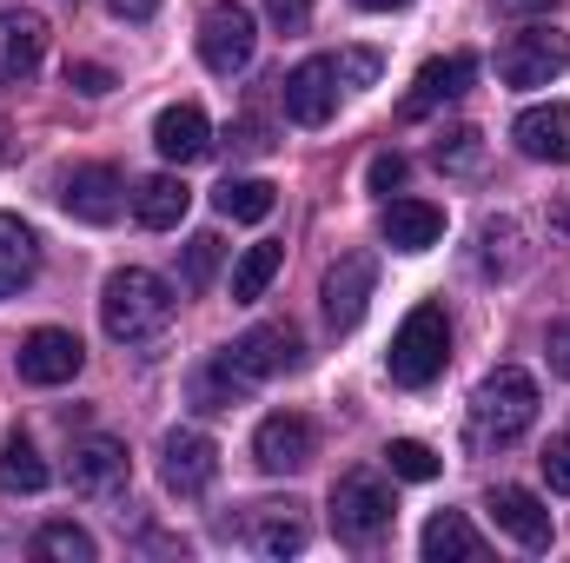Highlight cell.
Listing matches in <instances>:
<instances>
[{"label": "cell", "mask_w": 570, "mask_h": 563, "mask_svg": "<svg viewBox=\"0 0 570 563\" xmlns=\"http://www.w3.org/2000/svg\"><path fill=\"white\" fill-rule=\"evenodd\" d=\"M385 365H392V385H405V392H425V385L444 378V365H451V318H444V305H412L405 312Z\"/></svg>", "instance_id": "3"}, {"label": "cell", "mask_w": 570, "mask_h": 563, "mask_svg": "<svg viewBox=\"0 0 570 563\" xmlns=\"http://www.w3.org/2000/svg\"><path fill=\"white\" fill-rule=\"evenodd\" d=\"M67 7H73V0H67Z\"/></svg>", "instance_id": "45"}, {"label": "cell", "mask_w": 570, "mask_h": 563, "mask_svg": "<svg viewBox=\"0 0 570 563\" xmlns=\"http://www.w3.org/2000/svg\"><path fill=\"white\" fill-rule=\"evenodd\" d=\"M338 113V67L332 60H298L285 73V120L292 127H325Z\"/></svg>", "instance_id": "15"}, {"label": "cell", "mask_w": 570, "mask_h": 563, "mask_svg": "<svg viewBox=\"0 0 570 563\" xmlns=\"http://www.w3.org/2000/svg\"><path fill=\"white\" fill-rule=\"evenodd\" d=\"M392 517H399V504H392V477L385 471H345L332 484V531H338V544L372 551L392 531Z\"/></svg>", "instance_id": "4"}, {"label": "cell", "mask_w": 570, "mask_h": 563, "mask_svg": "<svg viewBox=\"0 0 570 563\" xmlns=\"http://www.w3.org/2000/svg\"><path fill=\"white\" fill-rule=\"evenodd\" d=\"M538 424V378L524 365H498L471 392V444H518Z\"/></svg>", "instance_id": "2"}, {"label": "cell", "mask_w": 570, "mask_h": 563, "mask_svg": "<svg viewBox=\"0 0 570 563\" xmlns=\"http://www.w3.org/2000/svg\"><path fill=\"white\" fill-rule=\"evenodd\" d=\"M379 233H385L392 253H431V246L444 239V213H438L431 199H385Z\"/></svg>", "instance_id": "19"}, {"label": "cell", "mask_w": 570, "mask_h": 563, "mask_svg": "<svg viewBox=\"0 0 570 563\" xmlns=\"http://www.w3.org/2000/svg\"><path fill=\"white\" fill-rule=\"evenodd\" d=\"M186 392H193V405H199V412H233V405H246V398H253V378L219 352V358H206V365L186 378Z\"/></svg>", "instance_id": "23"}, {"label": "cell", "mask_w": 570, "mask_h": 563, "mask_svg": "<svg viewBox=\"0 0 570 563\" xmlns=\"http://www.w3.org/2000/svg\"><path fill=\"white\" fill-rule=\"evenodd\" d=\"M570 67V33L558 27H524L498 47V80L504 87H551Z\"/></svg>", "instance_id": "6"}, {"label": "cell", "mask_w": 570, "mask_h": 563, "mask_svg": "<svg viewBox=\"0 0 570 563\" xmlns=\"http://www.w3.org/2000/svg\"><path fill=\"white\" fill-rule=\"evenodd\" d=\"M471 80H478V53H444V60H425V67H419V80H412V93H405V107H399V120H431V113H438V107H451Z\"/></svg>", "instance_id": "14"}, {"label": "cell", "mask_w": 570, "mask_h": 563, "mask_svg": "<svg viewBox=\"0 0 570 563\" xmlns=\"http://www.w3.org/2000/svg\"><path fill=\"white\" fill-rule=\"evenodd\" d=\"M47 60V20L40 13H0V87L33 80V67Z\"/></svg>", "instance_id": "18"}, {"label": "cell", "mask_w": 570, "mask_h": 563, "mask_svg": "<svg viewBox=\"0 0 570 563\" xmlns=\"http://www.w3.org/2000/svg\"><path fill=\"white\" fill-rule=\"evenodd\" d=\"M266 13H273L279 33H298V27L312 20V0H266Z\"/></svg>", "instance_id": "39"}, {"label": "cell", "mask_w": 570, "mask_h": 563, "mask_svg": "<svg viewBox=\"0 0 570 563\" xmlns=\"http://www.w3.org/2000/svg\"><path fill=\"white\" fill-rule=\"evenodd\" d=\"M153 146H159V159L166 166H193V159H206L213 152V127H206V113L199 107H166L159 120H153Z\"/></svg>", "instance_id": "21"}, {"label": "cell", "mask_w": 570, "mask_h": 563, "mask_svg": "<svg viewBox=\"0 0 570 563\" xmlns=\"http://www.w3.org/2000/svg\"><path fill=\"white\" fill-rule=\"evenodd\" d=\"M305 537L312 531H305L298 504H246V517H239V544L259 557H298Z\"/></svg>", "instance_id": "16"}, {"label": "cell", "mask_w": 570, "mask_h": 563, "mask_svg": "<svg viewBox=\"0 0 570 563\" xmlns=\"http://www.w3.org/2000/svg\"><path fill=\"white\" fill-rule=\"evenodd\" d=\"M100 325H107V338L127 345V352L159 345L166 325H173V285L153 279V273H140V266L114 273V279L100 285Z\"/></svg>", "instance_id": "1"}, {"label": "cell", "mask_w": 570, "mask_h": 563, "mask_svg": "<svg viewBox=\"0 0 570 563\" xmlns=\"http://www.w3.org/2000/svg\"><path fill=\"white\" fill-rule=\"evenodd\" d=\"M80 365H87V345H80L73 332H60V325H40V332H27V345H20V378L40 385V392L73 385Z\"/></svg>", "instance_id": "12"}, {"label": "cell", "mask_w": 570, "mask_h": 563, "mask_svg": "<svg viewBox=\"0 0 570 563\" xmlns=\"http://www.w3.org/2000/svg\"><path fill=\"white\" fill-rule=\"evenodd\" d=\"M253 457L266 477H285V471H305L318 457V424L298 418V412H273V418L253 431Z\"/></svg>", "instance_id": "11"}, {"label": "cell", "mask_w": 570, "mask_h": 563, "mask_svg": "<svg viewBox=\"0 0 570 563\" xmlns=\"http://www.w3.org/2000/svg\"><path fill=\"white\" fill-rule=\"evenodd\" d=\"M419 551H425V563H478L484 537H478V524L464 511H438L425 524V537H419Z\"/></svg>", "instance_id": "24"}, {"label": "cell", "mask_w": 570, "mask_h": 563, "mask_svg": "<svg viewBox=\"0 0 570 563\" xmlns=\"http://www.w3.org/2000/svg\"><path fill=\"white\" fill-rule=\"evenodd\" d=\"M33 273H40V239H33L13 213H0V298L27 292Z\"/></svg>", "instance_id": "25"}, {"label": "cell", "mask_w": 570, "mask_h": 563, "mask_svg": "<svg viewBox=\"0 0 570 563\" xmlns=\"http://www.w3.org/2000/svg\"><path fill=\"white\" fill-rule=\"evenodd\" d=\"M226 358H233L253 385H266V378H279V372H298V365H305V345H298V332H292L285 318H273V325H253L246 338H233Z\"/></svg>", "instance_id": "10"}, {"label": "cell", "mask_w": 570, "mask_h": 563, "mask_svg": "<svg viewBox=\"0 0 570 563\" xmlns=\"http://www.w3.org/2000/svg\"><path fill=\"white\" fill-rule=\"evenodd\" d=\"M213 206H219V219L259 226V219H273V206H279V186H273V179H226V186L213 192Z\"/></svg>", "instance_id": "26"}, {"label": "cell", "mask_w": 570, "mask_h": 563, "mask_svg": "<svg viewBox=\"0 0 570 563\" xmlns=\"http://www.w3.org/2000/svg\"><path fill=\"white\" fill-rule=\"evenodd\" d=\"M332 67H338V87H372V80H379V67H385V60H379V53H372V47H345V53H338V60H332Z\"/></svg>", "instance_id": "34"}, {"label": "cell", "mask_w": 570, "mask_h": 563, "mask_svg": "<svg viewBox=\"0 0 570 563\" xmlns=\"http://www.w3.org/2000/svg\"><path fill=\"white\" fill-rule=\"evenodd\" d=\"M159 477H166L173 497H206L213 477H219V444L206 431H193V424L166 431L159 437Z\"/></svg>", "instance_id": "7"}, {"label": "cell", "mask_w": 570, "mask_h": 563, "mask_svg": "<svg viewBox=\"0 0 570 563\" xmlns=\"http://www.w3.org/2000/svg\"><path fill=\"white\" fill-rule=\"evenodd\" d=\"M431 159H438V172H478L484 166V134L478 127H451V134H438Z\"/></svg>", "instance_id": "32"}, {"label": "cell", "mask_w": 570, "mask_h": 563, "mask_svg": "<svg viewBox=\"0 0 570 563\" xmlns=\"http://www.w3.org/2000/svg\"><path fill=\"white\" fill-rule=\"evenodd\" d=\"M67 477H73V491H80V497H120V491H127V477H134V457H127V444H120V437H80V444H73V464H67Z\"/></svg>", "instance_id": "13"}, {"label": "cell", "mask_w": 570, "mask_h": 563, "mask_svg": "<svg viewBox=\"0 0 570 563\" xmlns=\"http://www.w3.org/2000/svg\"><path fill=\"white\" fill-rule=\"evenodd\" d=\"M279 266H285V253L273 246V239H266V246H246V253H239V266H233V298H239V305H253L266 285L279 279Z\"/></svg>", "instance_id": "28"}, {"label": "cell", "mask_w": 570, "mask_h": 563, "mask_svg": "<svg viewBox=\"0 0 570 563\" xmlns=\"http://www.w3.org/2000/svg\"><path fill=\"white\" fill-rule=\"evenodd\" d=\"M385 471H392V477H405V484H431L444 464H438V451L419 444V437H392V444H385Z\"/></svg>", "instance_id": "31"}, {"label": "cell", "mask_w": 570, "mask_h": 563, "mask_svg": "<svg viewBox=\"0 0 570 563\" xmlns=\"http://www.w3.org/2000/svg\"><path fill=\"white\" fill-rule=\"evenodd\" d=\"M226 146H233V159H259V152H273V127L246 113V120L226 127Z\"/></svg>", "instance_id": "33"}, {"label": "cell", "mask_w": 570, "mask_h": 563, "mask_svg": "<svg viewBox=\"0 0 570 563\" xmlns=\"http://www.w3.org/2000/svg\"><path fill=\"white\" fill-rule=\"evenodd\" d=\"M47 477H53V471H47V457H40V451H33L20 431H13V437L0 444V491H13V497H33V491H47Z\"/></svg>", "instance_id": "27"}, {"label": "cell", "mask_w": 570, "mask_h": 563, "mask_svg": "<svg viewBox=\"0 0 570 563\" xmlns=\"http://www.w3.org/2000/svg\"><path fill=\"white\" fill-rule=\"evenodd\" d=\"M120 206H127V179L114 166H73L60 179V213L80 219V226H114Z\"/></svg>", "instance_id": "8"}, {"label": "cell", "mask_w": 570, "mask_h": 563, "mask_svg": "<svg viewBox=\"0 0 570 563\" xmlns=\"http://www.w3.org/2000/svg\"><path fill=\"white\" fill-rule=\"evenodd\" d=\"M219 259H226V239H219V233H193L186 253H179V285H186V292H206L213 273H219Z\"/></svg>", "instance_id": "30"}, {"label": "cell", "mask_w": 570, "mask_h": 563, "mask_svg": "<svg viewBox=\"0 0 570 563\" xmlns=\"http://www.w3.org/2000/svg\"><path fill=\"white\" fill-rule=\"evenodd\" d=\"M0 159H7V120H0Z\"/></svg>", "instance_id": "44"}, {"label": "cell", "mask_w": 570, "mask_h": 563, "mask_svg": "<svg viewBox=\"0 0 570 563\" xmlns=\"http://www.w3.org/2000/svg\"><path fill=\"white\" fill-rule=\"evenodd\" d=\"M544 358H551L558 378H570V318H558V325L544 332Z\"/></svg>", "instance_id": "38"}, {"label": "cell", "mask_w": 570, "mask_h": 563, "mask_svg": "<svg viewBox=\"0 0 570 563\" xmlns=\"http://www.w3.org/2000/svg\"><path fill=\"white\" fill-rule=\"evenodd\" d=\"M253 53H259L253 7H239V0H213V7H206V20H199V60H206V73L233 80V73H246V67H253Z\"/></svg>", "instance_id": "5"}, {"label": "cell", "mask_w": 570, "mask_h": 563, "mask_svg": "<svg viewBox=\"0 0 570 563\" xmlns=\"http://www.w3.org/2000/svg\"><path fill=\"white\" fill-rule=\"evenodd\" d=\"M372 285H379V259L372 253H345L325 285H318V305H325V325L332 332H352L358 318H365V305H372Z\"/></svg>", "instance_id": "9"}, {"label": "cell", "mask_w": 570, "mask_h": 563, "mask_svg": "<svg viewBox=\"0 0 570 563\" xmlns=\"http://www.w3.org/2000/svg\"><path fill=\"white\" fill-rule=\"evenodd\" d=\"M538 464H544V484H551L558 497H570V431L544 444V457H538Z\"/></svg>", "instance_id": "36"}, {"label": "cell", "mask_w": 570, "mask_h": 563, "mask_svg": "<svg viewBox=\"0 0 570 563\" xmlns=\"http://www.w3.org/2000/svg\"><path fill=\"white\" fill-rule=\"evenodd\" d=\"M551 226H558V233H564V239H570V192H564V199H558V206H551Z\"/></svg>", "instance_id": "42"}, {"label": "cell", "mask_w": 570, "mask_h": 563, "mask_svg": "<svg viewBox=\"0 0 570 563\" xmlns=\"http://www.w3.org/2000/svg\"><path fill=\"white\" fill-rule=\"evenodd\" d=\"M484 511L498 517V531H504L511 544H524V551H551V511H544L538 491H524V484H498Z\"/></svg>", "instance_id": "17"}, {"label": "cell", "mask_w": 570, "mask_h": 563, "mask_svg": "<svg viewBox=\"0 0 570 563\" xmlns=\"http://www.w3.org/2000/svg\"><path fill=\"white\" fill-rule=\"evenodd\" d=\"M405 172H412V166H405V152H379V159H372V166H365V186H372V192H385V199H392V192H399V186H405Z\"/></svg>", "instance_id": "35"}, {"label": "cell", "mask_w": 570, "mask_h": 563, "mask_svg": "<svg viewBox=\"0 0 570 563\" xmlns=\"http://www.w3.org/2000/svg\"><path fill=\"white\" fill-rule=\"evenodd\" d=\"M67 87H73V93H87V100H100V93H114V73H107V67H94V60H73V67H67Z\"/></svg>", "instance_id": "37"}, {"label": "cell", "mask_w": 570, "mask_h": 563, "mask_svg": "<svg viewBox=\"0 0 570 563\" xmlns=\"http://www.w3.org/2000/svg\"><path fill=\"white\" fill-rule=\"evenodd\" d=\"M107 7H114L120 20H153V13H159V0H107Z\"/></svg>", "instance_id": "40"}, {"label": "cell", "mask_w": 570, "mask_h": 563, "mask_svg": "<svg viewBox=\"0 0 570 563\" xmlns=\"http://www.w3.org/2000/svg\"><path fill=\"white\" fill-rule=\"evenodd\" d=\"M33 551L53 563H94L100 557V544L80 531V524H67V517H53V524H40V537H33Z\"/></svg>", "instance_id": "29"}, {"label": "cell", "mask_w": 570, "mask_h": 563, "mask_svg": "<svg viewBox=\"0 0 570 563\" xmlns=\"http://www.w3.org/2000/svg\"><path fill=\"white\" fill-rule=\"evenodd\" d=\"M511 140H518V152H524V159L570 166V107H564V100H551V107H531V113H518Z\"/></svg>", "instance_id": "20"}, {"label": "cell", "mask_w": 570, "mask_h": 563, "mask_svg": "<svg viewBox=\"0 0 570 563\" xmlns=\"http://www.w3.org/2000/svg\"><path fill=\"white\" fill-rule=\"evenodd\" d=\"M358 7H372V13H392V7H405V0H358Z\"/></svg>", "instance_id": "43"}, {"label": "cell", "mask_w": 570, "mask_h": 563, "mask_svg": "<svg viewBox=\"0 0 570 563\" xmlns=\"http://www.w3.org/2000/svg\"><path fill=\"white\" fill-rule=\"evenodd\" d=\"M186 206H193V192H186L179 172H153V179L134 186V219H140L146 233H173L186 219Z\"/></svg>", "instance_id": "22"}, {"label": "cell", "mask_w": 570, "mask_h": 563, "mask_svg": "<svg viewBox=\"0 0 570 563\" xmlns=\"http://www.w3.org/2000/svg\"><path fill=\"white\" fill-rule=\"evenodd\" d=\"M504 7H511V13H551L558 0H504Z\"/></svg>", "instance_id": "41"}]
</instances>
